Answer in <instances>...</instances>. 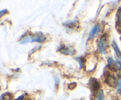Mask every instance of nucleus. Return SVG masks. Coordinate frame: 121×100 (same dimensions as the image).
<instances>
[{
	"mask_svg": "<svg viewBox=\"0 0 121 100\" xmlns=\"http://www.w3.org/2000/svg\"><path fill=\"white\" fill-rule=\"evenodd\" d=\"M12 95L9 93H5L1 96V100H11Z\"/></svg>",
	"mask_w": 121,
	"mask_h": 100,
	"instance_id": "nucleus-9",
	"label": "nucleus"
},
{
	"mask_svg": "<svg viewBox=\"0 0 121 100\" xmlns=\"http://www.w3.org/2000/svg\"><path fill=\"white\" fill-rule=\"evenodd\" d=\"M59 51H60V52L65 54V55H73L74 54V52H75V51H74L73 48L65 47V46L61 47V48L59 49Z\"/></svg>",
	"mask_w": 121,
	"mask_h": 100,
	"instance_id": "nucleus-4",
	"label": "nucleus"
},
{
	"mask_svg": "<svg viewBox=\"0 0 121 100\" xmlns=\"http://www.w3.org/2000/svg\"><path fill=\"white\" fill-rule=\"evenodd\" d=\"M77 60L79 61V64H80V68H82L83 65V62H82V60L81 58H77Z\"/></svg>",
	"mask_w": 121,
	"mask_h": 100,
	"instance_id": "nucleus-17",
	"label": "nucleus"
},
{
	"mask_svg": "<svg viewBox=\"0 0 121 100\" xmlns=\"http://www.w3.org/2000/svg\"><path fill=\"white\" fill-rule=\"evenodd\" d=\"M115 65L116 68H117L118 70H120V69H121V61H119L118 60H116L115 63Z\"/></svg>",
	"mask_w": 121,
	"mask_h": 100,
	"instance_id": "nucleus-12",
	"label": "nucleus"
},
{
	"mask_svg": "<svg viewBox=\"0 0 121 100\" xmlns=\"http://www.w3.org/2000/svg\"><path fill=\"white\" fill-rule=\"evenodd\" d=\"M54 81H55V83L57 85L59 84V82H60V80H59V78L57 76H55L54 77Z\"/></svg>",
	"mask_w": 121,
	"mask_h": 100,
	"instance_id": "nucleus-16",
	"label": "nucleus"
},
{
	"mask_svg": "<svg viewBox=\"0 0 121 100\" xmlns=\"http://www.w3.org/2000/svg\"><path fill=\"white\" fill-rule=\"evenodd\" d=\"M118 21H119V22H121V11H120L118 12Z\"/></svg>",
	"mask_w": 121,
	"mask_h": 100,
	"instance_id": "nucleus-18",
	"label": "nucleus"
},
{
	"mask_svg": "<svg viewBox=\"0 0 121 100\" xmlns=\"http://www.w3.org/2000/svg\"><path fill=\"white\" fill-rule=\"evenodd\" d=\"M32 36H26V37L24 38L21 41L20 43L21 44H27L29 43V42H32Z\"/></svg>",
	"mask_w": 121,
	"mask_h": 100,
	"instance_id": "nucleus-8",
	"label": "nucleus"
},
{
	"mask_svg": "<svg viewBox=\"0 0 121 100\" xmlns=\"http://www.w3.org/2000/svg\"><path fill=\"white\" fill-rule=\"evenodd\" d=\"M105 82L111 87H114L117 85V79L115 77V76L109 74L106 77Z\"/></svg>",
	"mask_w": 121,
	"mask_h": 100,
	"instance_id": "nucleus-6",
	"label": "nucleus"
},
{
	"mask_svg": "<svg viewBox=\"0 0 121 100\" xmlns=\"http://www.w3.org/2000/svg\"><path fill=\"white\" fill-rule=\"evenodd\" d=\"M76 85H77L76 83H75V82H73V83H71L68 85V88L70 89H73L76 87Z\"/></svg>",
	"mask_w": 121,
	"mask_h": 100,
	"instance_id": "nucleus-15",
	"label": "nucleus"
},
{
	"mask_svg": "<svg viewBox=\"0 0 121 100\" xmlns=\"http://www.w3.org/2000/svg\"><path fill=\"white\" fill-rule=\"evenodd\" d=\"M98 47H99V51L100 53L103 54H106V48L108 47V42L106 36L105 35H102L100 37Z\"/></svg>",
	"mask_w": 121,
	"mask_h": 100,
	"instance_id": "nucleus-1",
	"label": "nucleus"
},
{
	"mask_svg": "<svg viewBox=\"0 0 121 100\" xmlns=\"http://www.w3.org/2000/svg\"><path fill=\"white\" fill-rule=\"evenodd\" d=\"M7 9H4V10H2L1 11V12H0V14H1V17H2V16H3L4 14H5L6 13H7Z\"/></svg>",
	"mask_w": 121,
	"mask_h": 100,
	"instance_id": "nucleus-19",
	"label": "nucleus"
},
{
	"mask_svg": "<svg viewBox=\"0 0 121 100\" xmlns=\"http://www.w3.org/2000/svg\"><path fill=\"white\" fill-rule=\"evenodd\" d=\"M98 100H105L104 99V93H103L102 91H100L98 93Z\"/></svg>",
	"mask_w": 121,
	"mask_h": 100,
	"instance_id": "nucleus-13",
	"label": "nucleus"
},
{
	"mask_svg": "<svg viewBox=\"0 0 121 100\" xmlns=\"http://www.w3.org/2000/svg\"><path fill=\"white\" fill-rule=\"evenodd\" d=\"M118 85H117V91L119 94H121V75H120L118 80Z\"/></svg>",
	"mask_w": 121,
	"mask_h": 100,
	"instance_id": "nucleus-10",
	"label": "nucleus"
},
{
	"mask_svg": "<svg viewBox=\"0 0 121 100\" xmlns=\"http://www.w3.org/2000/svg\"><path fill=\"white\" fill-rule=\"evenodd\" d=\"M76 25L75 21H71V22H66V26L67 27H73Z\"/></svg>",
	"mask_w": 121,
	"mask_h": 100,
	"instance_id": "nucleus-14",
	"label": "nucleus"
},
{
	"mask_svg": "<svg viewBox=\"0 0 121 100\" xmlns=\"http://www.w3.org/2000/svg\"><path fill=\"white\" fill-rule=\"evenodd\" d=\"M23 98H24V95H21V96H19L18 98H17L16 100H23Z\"/></svg>",
	"mask_w": 121,
	"mask_h": 100,
	"instance_id": "nucleus-20",
	"label": "nucleus"
},
{
	"mask_svg": "<svg viewBox=\"0 0 121 100\" xmlns=\"http://www.w3.org/2000/svg\"><path fill=\"white\" fill-rule=\"evenodd\" d=\"M89 85L90 88L93 91L98 90L100 87V84L98 82V80L93 78H91L90 79Z\"/></svg>",
	"mask_w": 121,
	"mask_h": 100,
	"instance_id": "nucleus-2",
	"label": "nucleus"
},
{
	"mask_svg": "<svg viewBox=\"0 0 121 100\" xmlns=\"http://www.w3.org/2000/svg\"><path fill=\"white\" fill-rule=\"evenodd\" d=\"M100 31V26L99 24H96L91 29V32L89 33V38H93L95 36H96Z\"/></svg>",
	"mask_w": 121,
	"mask_h": 100,
	"instance_id": "nucleus-5",
	"label": "nucleus"
},
{
	"mask_svg": "<svg viewBox=\"0 0 121 100\" xmlns=\"http://www.w3.org/2000/svg\"><path fill=\"white\" fill-rule=\"evenodd\" d=\"M46 37L44 34L41 32L36 33L32 38V42H43L46 40Z\"/></svg>",
	"mask_w": 121,
	"mask_h": 100,
	"instance_id": "nucleus-3",
	"label": "nucleus"
},
{
	"mask_svg": "<svg viewBox=\"0 0 121 100\" xmlns=\"http://www.w3.org/2000/svg\"><path fill=\"white\" fill-rule=\"evenodd\" d=\"M112 47H113V49H114L118 57L121 60V52L120 49H119V47H118V45H117V42H116L115 41H113V43H112Z\"/></svg>",
	"mask_w": 121,
	"mask_h": 100,
	"instance_id": "nucleus-7",
	"label": "nucleus"
},
{
	"mask_svg": "<svg viewBox=\"0 0 121 100\" xmlns=\"http://www.w3.org/2000/svg\"><path fill=\"white\" fill-rule=\"evenodd\" d=\"M108 67L109 68H112L113 66V60L112 57L109 58L108 60Z\"/></svg>",
	"mask_w": 121,
	"mask_h": 100,
	"instance_id": "nucleus-11",
	"label": "nucleus"
}]
</instances>
